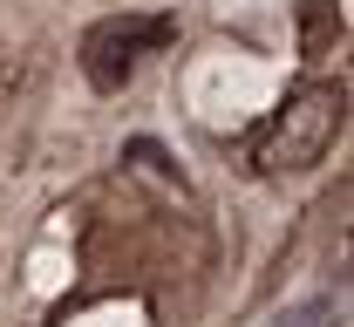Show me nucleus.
<instances>
[{"label":"nucleus","instance_id":"1","mask_svg":"<svg viewBox=\"0 0 354 327\" xmlns=\"http://www.w3.org/2000/svg\"><path fill=\"white\" fill-rule=\"evenodd\" d=\"M334 137H341V89L313 82V89L286 95V109H272V123L252 143V164H259V178H293V171H313Z\"/></svg>","mask_w":354,"mask_h":327},{"label":"nucleus","instance_id":"2","mask_svg":"<svg viewBox=\"0 0 354 327\" xmlns=\"http://www.w3.org/2000/svg\"><path fill=\"white\" fill-rule=\"evenodd\" d=\"M177 35L171 14H116V21H95L82 35V68L95 89H123L136 75V62L143 55H157V48Z\"/></svg>","mask_w":354,"mask_h":327}]
</instances>
